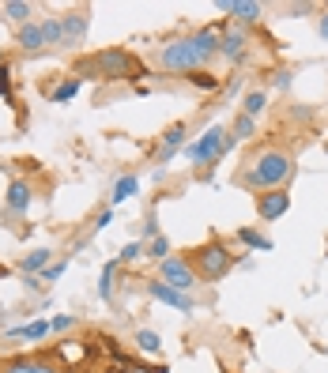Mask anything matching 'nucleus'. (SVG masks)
<instances>
[{
	"mask_svg": "<svg viewBox=\"0 0 328 373\" xmlns=\"http://www.w3.org/2000/svg\"><path fill=\"white\" fill-rule=\"evenodd\" d=\"M291 178H294L291 151H283L276 144H265L245 159V166L238 170L234 181L245 185V189H253V192H268V189H287Z\"/></svg>",
	"mask_w": 328,
	"mask_h": 373,
	"instance_id": "obj_1",
	"label": "nucleus"
},
{
	"mask_svg": "<svg viewBox=\"0 0 328 373\" xmlns=\"http://www.w3.org/2000/svg\"><path fill=\"white\" fill-rule=\"evenodd\" d=\"M75 75L98 80V83H114V80H140V75H147V68L133 49L109 46V49L87 53V57L75 61Z\"/></svg>",
	"mask_w": 328,
	"mask_h": 373,
	"instance_id": "obj_2",
	"label": "nucleus"
},
{
	"mask_svg": "<svg viewBox=\"0 0 328 373\" xmlns=\"http://www.w3.org/2000/svg\"><path fill=\"white\" fill-rule=\"evenodd\" d=\"M189 264L196 268V276H200L204 283H219L226 271L238 264V257H234L219 238H212V241H204V245L193 249V253H189Z\"/></svg>",
	"mask_w": 328,
	"mask_h": 373,
	"instance_id": "obj_3",
	"label": "nucleus"
},
{
	"mask_svg": "<svg viewBox=\"0 0 328 373\" xmlns=\"http://www.w3.org/2000/svg\"><path fill=\"white\" fill-rule=\"evenodd\" d=\"M155 61H159L162 72H178V75H185V72L193 75L196 68H204L200 57L193 53V42H189V38H170L166 46H159Z\"/></svg>",
	"mask_w": 328,
	"mask_h": 373,
	"instance_id": "obj_4",
	"label": "nucleus"
},
{
	"mask_svg": "<svg viewBox=\"0 0 328 373\" xmlns=\"http://www.w3.org/2000/svg\"><path fill=\"white\" fill-rule=\"evenodd\" d=\"M185 155H189L193 166H207V170H212L215 162L226 155V128L223 125H212L200 140H196V144L185 147Z\"/></svg>",
	"mask_w": 328,
	"mask_h": 373,
	"instance_id": "obj_5",
	"label": "nucleus"
},
{
	"mask_svg": "<svg viewBox=\"0 0 328 373\" xmlns=\"http://www.w3.org/2000/svg\"><path fill=\"white\" fill-rule=\"evenodd\" d=\"M159 279L162 283H170L174 291H181V294H189L196 283H200V276H196V268L189 264V257H166L159 264Z\"/></svg>",
	"mask_w": 328,
	"mask_h": 373,
	"instance_id": "obj_6",
	"label": "nucleus"
},
{
	"mask_svg": "<svg viewBox=\"0 0 328 373\" xmlns=\"http://www.w3.org/2000/svg\"><path fill=\"white\" fill-rule=\"evenodd\" d=\"M61 27H64V49H80L87 42V30H91V8H72V12H64Z\"/></svg>",
	"mask_w": 328,
	"mask_h": 373,
	"instance_id": "obj_7",
	"label": "nucleus"
},
{
	"mask_svg": "<svg viewBox=\"0 0 328 373\" xmlns=\"http://www.w3.org/2000/svg\"><path fill=\"white\" fill-rule=\"evenodd\" d=\"M147 298H155L159 305H170V310H178L181 317H193V298L181 291H174L170 283H162V279H147Z\"/></svg>",
	"mask_w": 328,
	"mask_h": 373,
	"instance_id": "obj_8",
	"label": "nucleus"
},
{
	"mask_svg": "<svg viewBox=\"0 0 328 373\" xmlns=\"http://www.w3.org/2000/svg\"><path fill=\"white\" fill-rule=\"evenodd\" d=\"M291 212V192L287 189H268V192H257V215L265 223H276Z\"/></svg>",
	"mask_w": 328,
	"mask_h": 373,
	"instance_id": "obj_9",
	"label": "nucleus"
},
{
	"mask_svg": "<svg viewBox=\"0 0 328 373\" xmlns=\"http://www.w3.org/2000/svg\"><path fill=\"white\" fill-rule=\"evenodd\" d=\"M30 204H35V189H30V185H27L23 178H12V181H8L4 212H8V215H19V219H27Z\"/></svg>",
	"mask_w": 328,
	"mask_h": 373,
	"instance_id": "obj_10",
	"label": "nucleus"
},
{
	"mask_svg": "<svg viewBox=\"0 0 328 373\" xmlns=\"http://www.w3.org/2000/svg\"><path fill=\"white\" fill-rule=\"evenodd\" d=\"M185 136H189V125L185 121H178V125H170L166 133L159 136V155H155V162H159V170L166 166V162L178 155V151L185 147Z\"/></svg>",
	"mask_w": 328,
	"mask_h": 373,
	"instance_id": "obj_11",
	"label": "nucleus"
},
{
	"mask_svg": "<svg viewBox=\"0 0 328 373\" xmlns=\"http://www.w3.org/2000/svg\"><path fill=\"white\" fill-rule=\"evenodd\" d=\"M245 49H249V30L245 27H231L226 35H219V57H226V61H242L245 57Z\"/></svg>",
	"mask_w": 328,
	"mask_h": 373,
	"instance_id": "obj_12",
	"label": "nucleus"
},
{
	"mask_svg": "<svg viewBox=\"0 0 328 373\" xmlns=\"http://www.w3.org/2000/svg\"><path fill=\"white\" fill-rule=\"evenodd\" d=\"M219 12L234 16V19H238V27H253V23H260L265 8H260L257 0H219Z\"/></svg>",
	"mask_w": 328,
	"mask_h": 373,
	"instance_id": "obj_13",
	"label": "nucleus"
},
{
	"mask_svg": "<svg viewBox=\"0 0 328 373\" xmlns=\"http://www.w3.org/2000/svg\"><path fill=\"white\" fill-rule=\"evenodd\" d=\"M189 42H193V53L200 57V64H212L219 57V30L200 27V30H193V35H189Z\"/></svg>",
	"mask_w": 328,
	"mask_h": 373,
	"instance_id": "obj_14",
	"label": "nucleus"
},
{
	"mask_svg": "<svg viewBox=\"0 0 328 373\" xmlns=\"http://www.w3.org/2000/svg\"><path fill=\"white\" fill-rule=\"evenodd\" d=\"M57 358L61 362H87V358H95V347L83 343V339H64V343H57Z\"/></svg>",
	"mask_w": 328,
	"mask_h": 373,
	"instance_id": "obj_15",
	"label": "nucleus"
},
{
	"mask_svg": "<svg viewBox=\"0 0 328 373\" xmlns=\"http://www.w3.org/2000/svg\"><path fill=\"white\" fill-rule=\"evenodd\" d=\"M249 136H257V121L245 117V114H238L234 125L226 128V151H231L234 144H242V140H249Z\"/></svg>",
	"mask_w": 328,
	"mask_h": 373,
	"instance_id": "obj_16",
	"label": "nucleus"
},
{
	"mask_svg": "<svg viewBox=\"0 0 328 373\" xmlns=\"http://www.w3.org/2000/svg\"><path fill=\"white\" fill-rule=\"evenodd\" d=\"M16 46L23 49V53H42V49H46V42H42V27H38V23H27V27H19V35H16Z\"/></svg>",
	"mask_w": 328,
	"mask_h": 373,
	"instance_id": "obj_17",
	"label": "nucleus"
},
{
	"mask_svg": "<svg viewBox=\"0 0 328 373\" xmlns=\"http://www.w3.org/2000/svg\"><path fill=\"white\" fill-rule=\"evenodd\" d=\"M49 264H53L49 249H30V253L19 260V271H23V276H38V271H46Z\"/></svg>",
	"mask_w": 328,
	"mask_h": 373,
	"instance_id": "obj_18",
	"label": "nucleus"
},
{
	"mask_svg": "<svg viewBox=\"0 0 328 373\" xmlns=\"http://www.w3.org/2000/svg\"><path fill=\"white\" fill-rule=\"evenodd\" d=\"M0 12H4L8 19H12V23H19V27H27V23H35V4H27V0H4V4H0Z\"/></svg>",
	"mask_w": 328,
	"mask_h": 373,
	"instance_id": "obj_19",
	"label": "nucleus"
},
{
	"mask_svg": "<svg viewBox=\"0 0 328 373\" xmlns=\"http://www.w3.org/2000/svg\"><path fill=\"white\" fill-rule=\"evenodd\" d=\"M265 109H268V91H265V87H253V91L242 98V109H238V114H245V117L257 121L260 114H265Z\"/></svg>",
	"mask_w": 328,
	"mask_h": 373,
	"instance_id": "obj_20",
	"label": "nucleus"
},
{
	"mask_svg": "<svg viewBox=\"0 0 328 373\" xmlns=\"http://www.w3.org/2000/svg\"><path fill=\"white\" fill-rule=\"evenodd\" d=\"M4 373H61V369L49 366V362H42V358H16L4 366Z\"/></svg>",
	"mask_w": 328,
	"mask_h": 373,
	"instance_id": "obj_21",
	"label": "nucleus"
},
{
	"mask_svg": "<svg viewBox=\"0 0 328 373\" xmlns=\"http://www.w3.org/2000/svg\"><path fill=\"white\" fill-rule=\"evenodd\" d=\"M238 241L249 245V249H257V253H272V238L260 234V230H253V226H238Z\"/></svg>",
	"mask_w": 328,
	"mask_h": 373,
	"instance_id": "obj_22",
	"label": "nucleus"
},
{
	"mask_svg": "<svg viewBox=\"0 0 328 373\" xmlns=\"http://www.w3.org/2000/svg\"><path fill=\"white\" fill-rule=\"evenodd\" d=\"M136 189H140V178H136V173H121V178L114 181V192H109V200H114V204H125L128 196H136Z\"/></svg>",
	"mask_w": 328,
	"mask_h": 373,
	"instance_id": "obj_23",
	"label": "nucleus"
},
{
	"mask_svg": "<svg viewBox=\"0 0 328 373\" xmlns=\"http://www.w3.org/2000/svg\"><path fill=\"white\" fill-rule=\"evenodd\" d=\"M42 42H46V49L49 46H57V49H64V27H61V19L57 16H49V19H42Z\"/></svg>",
	"mask_w": 328,
	"mask_h": 373,
	"instance_id": "obj_24",
	"label": "nucleus"
},
{
	"mask_svg": "<svg viewBox=\"0 0 328 373\" xmlns=\"http://www.w3.org/2000/svg\"><path fill=\"white\" fill-rule=\"evenodd\" d=\"M12 336L30 339V343H38V339H46V336H49V321H30V324H19V328H12Z\"/></svg>",
	"mask_w": 328,
	"mask_h": 373,
	"instance_id": "obj_25",
	"label": "nucleus"
},
{
	"mask_svg": "<svg viewBox=\"0 0 328 373\" xmlns=\"http://www.w3.org/2000/svg\"><path fill=\"white\" fill-rule=\"evenodd\" d=\"M114 276H117V260H109L102 268V279H98V298L102 302H114Z\"/></svg>",
	"mask_w": 328,
	"mask_h": 373,
	"instance_id": "obj_26",
	"label": "nucleus"
},
{
	"mask_svg": "<svg viewBox=\"0 0 328 373\" xmlns=\"http://www.w3.org/2000/svg\"><path fill=\"white\" fill-rule=\"evenodd\" d=\"M136 347L144 350V355H159L162 339H159V332H151V328H140V332H136Z\"/></svg>",
	"mask_w": 328,
	"mask_h": 373,
	"instance_id": "obj_27",
	"label": "nucleus"
},
{
	"mask_svg": "<svg viewBox=\"0 0 328 373\" xmlns=\"http://www.w3.org/2000/svg\"><path fill=\"white\" fill-rule=\"evenodd\" d=\"M147 253V241H128V245L117 253V264H133V260H140Z\"/></svg>",
	"mask_w": 328,
	"mask_h": 373,
	"instance_id": "obj_28",
	"label": "nucleus"
},
{
	"mask_svg": "<svg viewBox=\"0 0 328 373\" xmlns=\"http://www.w3.org/2000/svg\"><path fill=\"white\" fill-rule=\"evenodd\" d=\"M147 257L162 264V260L170 257V238H162V234H159V238H151V241H147Z\"/></svg>",
	"mask_w": 328,
	"mask_h": 373,
	"instance_id": "obj_29",
	"label": "nucleus"
},
{
	"mask_svg": "<svg viewBox=\"0 0 328 373\" xmlns=\"http://www.w3.org/2000/svg\"><path fill=\"white\" fill-rule=\"evenodd\" d=\"M75 91H80V80L72 75V80H64V83L57 87V91H53V102H72Z\"/></svg>",
	"mask_w": 328,
	"mask_h": 373,
	"instance_id": "obj_30",
	"label": "nucleus"
},
{
	"mask_svg": "<svg viewBox=\"0 0 328 373\" xmlns=\"http://www.w3.org/2000/svg\"><path fill=\"white\" fill-rule=\"evenodd\" d=\"M189 80H193V87H200V91H215V87H219V75L204 72V68H196V72L189 75Z\"/></svg>",
	"mask_w": 328,
	"mask_h": 373,
	"instance_id": "obj_31",
	"label": "nucleus"
},
{
	"mask_svg": "<svg viewBox=\"0 0 328 373\" xmlns=\"http://www.w3.org/2000/svg\"><path fill=\"white\" fill-rule=\"evenodd\" d=\"M72 328H75V317H68V313H57L49 321V332L53 336H64V332H72Z\"/></svg>",
	"mask_w": 328,
	"mask_h": 373,
	"instance_id": "obj_32",
	"label": "nucleus"
},
{
	"mask_svg": "<svg viewBox=\"0 0 328 373\" xmlns=\"http://www.w3.org/2000/svg\"><path fill=\"white\" fill-rule=\"evenodd\" d=\"M310 12H317L313 0H302V4H287V8H283V16H287V19H302V16H310Z\"/></svg>",
	"mask_w": 328,
	"mask_h": 373,
	"instance_id": "obj_33",
	"label": "nucleus"
},
{
	"mask_svg": "<svg viewBox=\"0 0 328 373\" xmlns=\"http://www.w3.org/2000/svg\"><path fill=\"white\" fill-rule=\"evenodd\" d=\"M0 98L12 102V64H0Z\"/></svg>",
	"mask_w": 328,
	"mask_h": 373,
	"instance_id": "obj_34",
	"label": "nucleus"
},
{
	"mask_svg": "<svg viewBox=\"0 0 328 373\" xmlns=\"http://www.w3.org/2000/svg\"><path fill=\"white\" fill-rule=\"evenodd\" d=\"M64 268H68V260H57V264H49L46 271H42V279H46V283H57V279L64 276Z\"/></svg>",
	"mask_w": 328,
	"mask_h": 373,
	"instance_id": "obj_35",
	"label": "nucleus"
},
{
	"mask_svg": "<svg viewBox=\"0 0 328 373\" xmlns=\"http://www.w3.org/2000/svg\"><path fill=\"white\" fill-rule=\"evenodd\" d=\"M144 238H147V241L159 238V215H155V212H147V219H144Z\"/></svg>",
	"mask_w": 328,
	"mask_h": 373,
	"instance_id": "obj_36",
	"label": "nucleus"
},
{
	"mask_svg": "<svg viewBox=\"0 0 328 373\" xmlns=\"http://www.w3.org/2000/svg\"><path fill=\"white\" fill-rule=\"evenodd\" d=\"M106 226H114V207L98 212V219H95V230H106Z\"/></svg>",
	"mask_w": 328,
	"mask_h": 373,
	"instance_id": "obj_37",
	"label": "nucleus"
},
{
	"mask_svg": "<svg viewBox=\"0 0 328 373\" xmlns=\"http://www.w3.org/2000/svg\"><path fill=\"white\" fill-rule=\"evenodd\" d=\"M291 75H294V72H287V68H279V72H276V80H272V83H276V87H279V91H287V87H291Z\"/></svg>",
	"mask_w": 328,
	"mask_h": 373,
	"instance_id": "obj_38",
	"label": "nucleus"
},
{
	"mask_svg": "<svg viewBox=\"0 0 328 373\" xmlns=\"http://www.w3.org/2000/svg\"><path fill=\"white\" fill-rule=\"evenodd\" d=\"M317 35H321V38L328 42V8H324L321 16H317Z\"/></svg>",
	"mask_w": 328,
	"mask_h": 373,
	"instance_id": "obj_39",
	"label": "nucleus"
},
{
	"mask_svg": "<svg viewBox=\"0 0 328 373\" xmlns=\"http://www.w3.org/2000/svg\"><path fill=\"white\" fill-rule=\"evenodd\" d=\"M23 283H27V291H35V294H42L46 287H42V279L38 276H23Z\"/></svg>",
	"mask_w": 328,
	"mask_h": 373,
	"instance_id": "obj_40",
	"label": "nucleus"
},
{
	"mask_svg": "<svg viewBox=\"0 0 328 373\" xmlns=\"http://www.w3.org/2000/svg\"><path fill=\"white\" fill-rule=\"evenodd\" d=\"M151 373H166V366H155V369H151Z\"/></svg>",
	"mask_w": 328,
	"mask_h": 373,
	"instance_id": "obj_41",
	"label": "nucleus"
},
{
	"mask_svg": "<svg viewBox=\"0 0 328 373\" xmlns=\"http://www.w3.org/2000/svg\"><path fill=\"white\" fill-rule=\"evenodd\" d=\"M4 276H8V268H0V279H4Z\"/></svg>",
	"mask_w": 328,
	"mask_h": 373,
	"instance_id": "obj_42",
	"label": "nucleus"
},
{
	"mask_svg": "<svg viewBox=\"0 0 328 373\" xmlns=\"http://www.w3.org/2000/svg\"><path fill=\"white\" fill-rule=\"evenodd\" d=\"M0 64H8V61H4V49H0Z\"/></svg>",
	"mask_w": 328,
	"mask_h": 373,
	"instance_id": "obj_43",
	"label": "nucleus"
},
{
	"mask_svg": "<svg viewBox=\"0 0 328 373\" xmlns=\"http://www.w3.org/2000/svg\"><path fill=\"white\" fill-rule=\"evenodd\" d=\"M324 253H328V238H324Z\"/></svg>",
	"mask_w": 328,
	"mask_h": 373,
	"instance_id": "obj_44",
	"label": "nucleus"
}]
</instances>
